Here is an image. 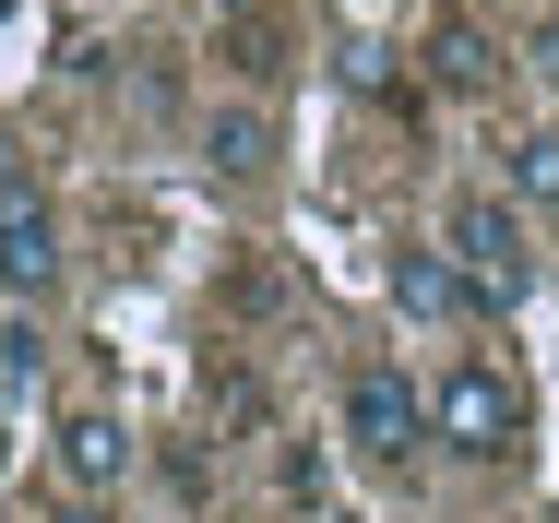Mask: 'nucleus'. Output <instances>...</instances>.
Wrapping results in <instances>:
<instances>
[{"label": "nucleus", "mask_w": 559, "mask_h": 523, "mask_svg": "<svg viewBox=\"0 0 559 523\" xmlns=\"http://www.w3.org/2000/svg\"><path fill=\"white\" fill-rule=\"evenodd\" d=\"M429 72H441L452 96H476V84H500V48H488V36L452 12V24H429Z\"/></svg>", "instance_id": "obj_8"}, {"label": "nucleus", "mask_w": 559, "mask_h": 523, "mask_svg": "<svg viewBox=\"0 0 559 523\" xmlns=\"http://www.w3.org/2000/svg\"><path fill=\"white\" fill-rule=\"evenodd\" d=\"M429 440H441L452 464H512L524 452V393L488 357H452L441 381H429Z\"/></svg>", "instance_id": "obj_2"}, {"label": "nucleus", "mask_w": 559, "mask_h": 523, "mask_svg": "<svg viewBox=\"0 0 559 523\" xmlns=\"http://www.w3.org/2000/svg\"><path fill=\"white\" fill-rule=\"evenodd\" d=\"M417 440H429V393L393 357H357L345 369V452L357 464H417Z\"/></svg>", "instance_id": "obj_3"}, {"label": "nucleus", "mask_w": 559, "mask_h": 523, "mask_svg": "<svg viewBox=\"0 0 559 523\" xmlns=\"http://www.w3.org/2000/svg\"><path fill=\"white\" fill-rule=\"evenodd\" d=\"M0 12H12V0H0Z\"/></svg>", "instance_id": "obj_14"}, {"label": "nucleus", "mask_w": 559, "mask_h": 523, "mask_svg": "<svg viewBox=\"0 0 559 523\" xmlns=\"http://www.w3.org/2000/svg\"><path fill=\"white\" fill-rule=\"evenodd\" d=\"M274 476H286V500H322V452H310V440H286V464H274Z\"/></svg>", "instance_id": "obj_11"}, {"label": "nucleus", "mask_w": 559, "mask_h": 523, "mask_svg": "<svg viewBox=\"0 0 559 523\" xmlns=\"http://www.w3.org/2000/svg\"><path fill=\"white\" fill-rule=\"evenodd\" d=\"M393 310H405V321H488L452 250H405V262H393Z\"/></svg>", "instance_id": "obj_7"}, {"label": "nucleus", "mask_w": 559, "mask_h": 523, "mask_svg": "<svg viewBox=\"0 0 559 523\" xmlns=\"http://www.w3.org/2000/svg\"><path fill=\"white\" fill-rule=\"evenodd\" d=\"M36 523H108V500H84V488H72L60 512H36Z\"/></svg>", "instance_id": "obj_13"}, {"label": "nucleus", "mask_w": 559, "mask_h": 523, "mask_svg": "<svg viewBox=\"0 0 559 523\" xmlns=\"http://www.w3.org/2000/svg\"><path fill=\"white\" fill-rule=\"evenodd\" d=\"M441 250L464 262V286H476L488 321L536 298V226H524L512 191H452V203H441Z\"/></svg>", "instance_id": "obj_1"}, {"label": "nucleus", "mask_w": 559, "mask_h": 523, "mask_svg": "<svg viewBox=\"0 0 559 523\" xmlns=\"http://www.w3.org/2000/svg\"><path fill=\"white\" fill-rule=\"evenodd\" d=\"M203 167H215V179H262V167H274V107L215 96L203 107Z\"/></svg>", "instance_id": "obj_6"}, {"label": "nucleus", "mask_w": 559, "mask_h": 523, "mask_svg": "<svg viewBox=\"0 0 559 523\" xmlns=\"http://www.w3.org/2000/svg\"><path fill=\"white\" fill-rule=\"evenodd\" d=\"M524 60H536V84H559V12H536V36H524Z\"/></svg>", "instance_id": "obj_12"}, {"label": "nucleus", "mask_w": 559, "mask_h": 523, "mask_svg": "<svg viewBox=\"0 0 559 523\" xmlns=\"http://www.w3.org/2000/svg\"><path fill=\"white\" fill-rule=\"evenodd\" d=\"M48 452H60V488H84V500H119V488H131V464H143V440H131L108 405L60 417V440H48Z\"/></svg>", "instance_id": "obj_5"}, {"label": "nucleus", "mask_w": 559, "mask_h": 523, "mask_svg": "<svg viewBox=\"0 0 559 523\" xmlns=\"http://www.w3.org/2000/svg\"><path fill=\"white\" fill-rule=\"evenodd\" d=\"M60 274H72V250H60L48 191L0 179V298H12V310H36V298H60Z\"/></svg>", "instance_id": "obj_4"}, {"label": "nucleus", "mask_w": 559, "mask_h": 523, "mask_svg": "<svg viewBox=\"0 0 559 523\" xmlns=\"http://www.w3.org/2000/svg\"><path fill=\"white\" fill-rule=\"evenodd\" d=\"M512 203H559V131H524L512 143Z\"/></svg>", "instance_id": "obj_9"}, {"label": "nucleus", "mask_w": 559, "mask_h": 523, "mask_svg": "<svg viewBox=\"0 0 559 523\" xmlns=\"http://www.w3.org/2000/svg\"><path fill=\"white\" fill-rule=\"evenodd\" d=\"M48 369V345H36V321H0V393H24Z\"/></svg>", "instance_id": "obj_10"}]
</instances>
